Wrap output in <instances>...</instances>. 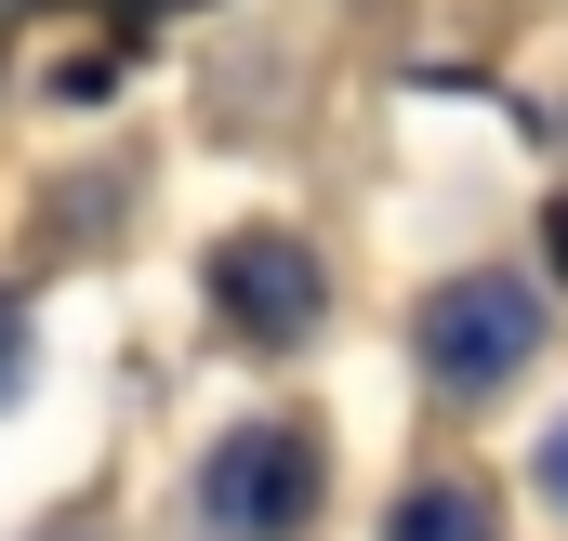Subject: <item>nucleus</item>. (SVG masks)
Returning <instances> with one entry per match:
<instances>
[{
	"instance_id": "1",
	"label": "nucleus",
	"mask_w": 568,
	"mask_h": 541,
	"mask_svg": "<svg viewBox=\"0 0 568 541\" xmlns=\"http://www.w3.org/2000/svg\"><path fill=\"white\" fill-rule=\"evenodd\" d=\"M542 344H556V290L529 265H449L410 290V317H397V357H410V384L436 409H489L516 397L529 370H542Z\"/></svg>"
},
{
	"instance_id": "2",
	"label": "nucleus",
	"mask_w": 568,
	"mask_h": 541,
	"mask_svg": "<svg viewBox=\"0 0 568 541\" xmlns=\"http://www.w3.org/2000/svg\"><path fill=\"white\" fill-rule=\"evenodd\" d=\"M185 516H199V541H304L331 516V436H317V409L225 422L199 449V476H185Z\"/></svg>"
},
{
	"instance_id": "3",
	"label": "nucleus",
	"mask_w": 568,
	"mask_h": 541,
	"mask_svg": "<svg viewBox=\"0 0 568 541\" xmlns=\"http://www.w3.org/2000/svg\"><path fill=\"white\" fill-rule=\"evenodd\" d=\"M199 304H212L225 344H252V357H304V344L331 330V265H317L304 225H225V238L199 252Z\"/></svg>"
},
{
	"instance_id": "4",
	"label": "nucleus",
	"mask_w": 568,
	"mask_h": 541,
	"mask_svg": "<svg viewBox=\"0 0 568 541\" xmlns=\"http://www.w3.org/2000/svg\"><path fill=\"white\" fill-rule=\"evenodd\" d=\"M384 541H503V489L476 462H410L384 489Z\"/></svg>"
},
{
	"instance_id": "5",
	"label": "nucleus",
	"mask_w": 568,
	"mask_h": 541,
	"mask_svg": "<svg viewBox=\"0 0 568 541\" xmlns=\"http://www.w3.org/2000/svg\"><path fill=\"white\" fill-rule=\"evenodd\" d=\"M529 489H542V502H556V516H568V409H556V422H542V436H529Z\"/></svg>"
},
{
	"instance_id": "6",
	"label": "nucleus",
	"mask_w": 568,
	"mask_h": 541,
	"mask_svg": "<svg viewBox=\"0 0 568 541\" xmlns=\"http://www.w3.org/2000/svg\"><path fill=\"white\" fill-rule=\"evenodd\" d=\"M13 370H27V304L0 290V397H13Z\"/></svg>"
},
{
	"instance_id": "7",
	"label": "nucleus",
	"mask_w": 568,
	"mask_h": 541,
	"mask_svg": "<svg viewBox=\"0 0 568 541\" xmlns=\"http://www.w3.org/2000/svg\"><path fill=\"white\" fill-rule=\"evenodd\" d=\"M67 541H93V529H67Z\"/></svg>"
}]
</instances>
